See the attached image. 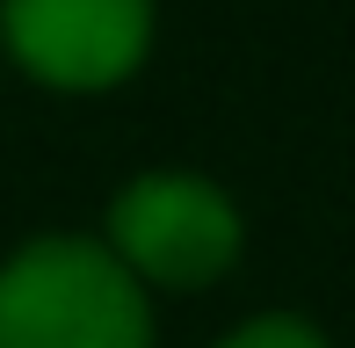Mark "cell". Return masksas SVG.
<instances>
[{
    "label": "cell",
    "instance_id": "3",
    "mask_svg": "<svg viewBox=\"0 0 355 348\" xmlns=\"http://www.w3.org/2000/svg\"><path fill=\"white\" fill-rule=\"evenodd\" d=\"M0 51L58 94L123 87L153 51V0H0Z\"/></svg>",
    "mask_w": 355,
    "mask_h": 348
},
{
    "label": "cell",
    "instance_id": "1",
    "mask_svg": "<svg viewBox=\"0 0 355 348\" xmlns=\"http://www.w3.org/2000/svg\"><path fill=\"white\" fill-rule=\"evenodd\" d=\"M0 348H153V305L102 240L51 232L0 261Z\"/></svg>",
    "mask_w": 355,
    "mask_h": 348
},
{
    "label": "cell",
    "instance_id": "2",
    "mask_svg": "<svg viewBox=\"0 0 355 348\" xmlns=\"http://www.w3.org/2000/svg\"><path fill=\"white\" fill-rule=\"evenodd\" d=\"M109 254L123 261V276L153 283V290H211L232 276L247 225H239V203L225 196L203 174H138L109 196Z\"/></svg>",
    "mask_w": 355,
    "mask_h": 348
},
{
    "label": "cell",
    "instance_id": "4",
    "mask_svg": "<svg viewBox=\"0 0 355 348\" xmlns=\"http://www.w3.org/2000/svg\"><path fill=\"white\" fill-rule=\"evenodd\" d=\"M211 348H334L319 334L304 312H254V320H239L232 334H218Z\"/></svg>",
    "mask_w": 355,
    "mask_h": 348
}]
</instances>
